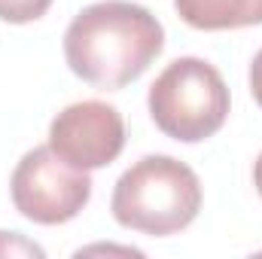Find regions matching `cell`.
Segmentation results:
<instances>
[{"mask_svg":"<svg viewBox=\"0 0 262 259\" xmlns=\"http://www.w3.org/2000/svg\"><path fill=\"white\" fill-rule=\"evenodd\" d=\"M229 85L204 58H177L149 85V116L156 128L180 143H201L229 119Z\"/></svg>","mask_w":262,"mask_h":259,"instance_id":"obj_3","label":"cell"},{"mask_svg":"<svg viewBox=\"0 0 262 259\" xmlns=\"http://www.w3.org/2000/svg\"><path fill=\"white\" fill-rule=\"evenodd\" d=\"M18 259V256H37L43 259L46 256V250L40 247V244H34V241H28L25 235H18V232H0V259Z\"/></svg>","mask_w":262,"mask_h":259,"instance_id":"obj_8","label":"cell"},{"mask_svg":"<svg viewBox=\"0 0 262 259\" xmlns=\"http://www.w3.org/2000/svg\"><path fill=\"white\" fill-rule=\"evenodd\" d=\"M253 186L262 195V153H259V159H256V165H253Z\"/></svg>","mask_w":262,"mask_h":259,"instance_id":"obj_10","label":"cell"},{"mask_svg":"<svg viewBox=\"0 0 262 259\" xmlns=\"http://www.w3.org/2000/svg\"><path fill=\"white\" fill-rule=\"evenodd\" d=\"M52 0H0V21L9 25H28L49 12Z\"/></svg>","mask_w":262,"mask_h":259,"instance_id":"obj_7","label":"cell"},{"mask_svg":"<svg viewBox=\"0 0 262 259\" xmlns=\"http://www.w3.org/2000/svg\"><path fill=\"white\" fill-rule=\"evenodd\" d=\"M174 9L195 31H235L262 25V0H174Z\"/></svg>","mask_w":262,"mask_h":259,"instance_id":"obj_6","label":"cell"},{"mask_svg":"<svg viewBox=\"0 0 262 259\" xmlns=\"http://www.w3.org/2000/svg\"><path fill=\"white\" fill-rule=\"evenodd\" d=\"M92 186L95 183L89 171L67 165L46 143L21 156L9 180V195L25 220L40 226H61L89 204Z\"/></svg>","mask_w":262,"mask_h":259,"instance_id":"obj_4","label":"cell"},{"mask_svg":"<svg viewBox=\"0 0 262 259\" xmlns=\"http://www.w3.org/2000/svg\"><path fill=\"white\" fill-rule=\"evenodd\" d=\"M250 92H253V101L262 107V49L256 52V58L250 64Z\"/></svg>","mask_w":262,"mask_h":259,"instance_id":"obj_9","label":"cell"},{"mask_svg":"<svg viewBox=\"0 0 262 259\" xmlns=\"http://www.w3.org/2000/svg\"><path fill=\"white\" fill-rule=\"evenodd\" d=\"M113 220L131 232L168 238L183 232L201 210V180L174 156H143L116 180Z\"/></svg>","mask_w":262,"mask_h":259,"instance_id":"obj_2","label":"cell"},{"mask_svg":"<svg viewBox=\"0 0 262 259\" xmlns=\"http://www.w3.org/2000/svg\"><path fill=\"white\" fill-rule=\"evenodd\" d=\"M165 49L162 21L140 3L101 0L76 12L64 31L67 67L95 89L134 82Z\"/></svg>","mask_w":262,"mask_h":259,"instance_id":"obj_1","label":"cell"},{"mask_svg":"<svg viewBox=\"0 0 262 259\" xmlns=\"http://www.w3.org/2000/svg\"><path fill=\"white\" fill-rule=\"evenodd\" d=\"M49 146L79 171L107 168L125 146L122 113L107 101L70 104L49 125Z\"/></svg>","mask_w":262,"mask_h":259,"instance_id":"obj_5","label":"cell"}]
</instances>
